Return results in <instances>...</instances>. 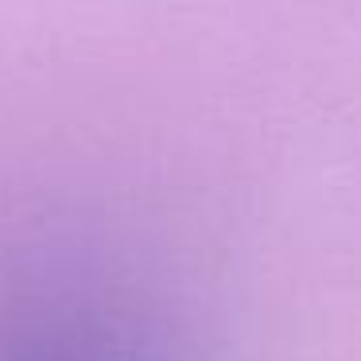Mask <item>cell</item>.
<instances>
[{"label":"cell","instance_id":"1","mask_svg":"<svg viewBox=\"0 0 361 361\" xmlns=\"http://www.w3.org/2000/svg\"><path fill=\"white\" fill-rule=\"evenodd\" d=\"M0 361H148L128 314L47 249L0 272Z\"/></svg>","mask_w":361,"mask_h":361}]
</instances>
